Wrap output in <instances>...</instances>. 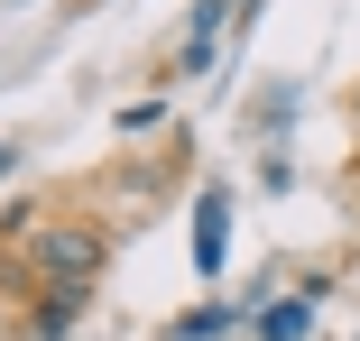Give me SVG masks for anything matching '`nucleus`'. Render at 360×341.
<instances>
[{"instance_id":"obj_1","label":"nucleus","mask_w":360,"mask_h":341,"mask_svg":"<svg viewBox=\"0 0 360 341\" xmlns=\"http://www.w3.org/2000/svg\"><path fill=\"white\" fill-rule=\"evenodd\" d=\"M37 277L46 286H93L102 277V231H46L37 240Z\"/></svg>"},{"instance_id":"obj_2","label":"nucleus","mask_w":360,"mask_h":341,"mask_svg":"<svg viewBox=\"0 0 360 341\" xmlns=\"http://www.w3.org/2000/svg\"><path fill=\"white\" fill-rule=\"evenodd\" d=\"M222 249H231V194H203L194 203V277L222 286Z\"/></svg>"},{"instance_id":"obj_3","label":"nucleus","mask_w":360,"mask_h":341,"mask_svg":"<svg viewBox=\"0 0 360 341\" xmlns=\"http://www.w3.org/2000/svg\"><path fill=\"white\" fill-rule=\"evenodd\" d=\"M305 323H314L305 295H296V305H268V314H259V341H305Z\"/></svg>"},{"instance_id":"obj_4","label":"nucleus","mask_w":360,"mask_h":341,"mask_svg":"<svg viewBox=\"0 0 360 341\" xmlns=\"http://www.w3.org/2000/svg\"><path fill=\"white\" fill-rule=\"evenodd\" d=\"M222 323H231L222 305H203V314H185V323H176V341H212V332H222Z\"/></svg>"}]
</instances>
